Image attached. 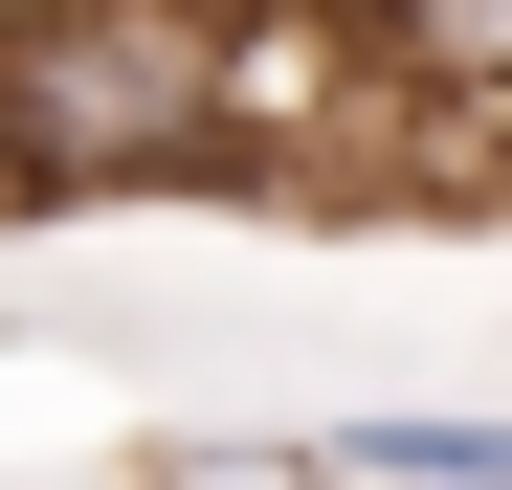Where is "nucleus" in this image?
Returning a JSON list of instances; mask_svg holds the SVG:
<instances>
[{
    "label": "nucleus",
    "mask_w": 512,
    "mask_h": 490,
    "mask_svg": "<svg viewBox=\"0 0 512 490\" xmlns=\"http://www.w3.org/2000/svg\"><path fill=\"white\" fill-rule=\"evenodd\" d=\"M312 490H512V401H357V424H290Z\"/></svg>",
    "instance_id": "f257e3e1"
},
{
    "label": "nucleus",
    "mask_w": 512,
    "mask_h": 490,
    "mask_svg": "<svg viewBox=\"0 0 512 490\" xmlns=\"http://www.w3.org/2000/svg\"><path fill=\"white\" fill-rule=\"evenodd\" d=\"M134 490H312L290 424H201V446H134Z\"/></svg>",
    "instance_id": "f03ea898"
}]
</instances>
